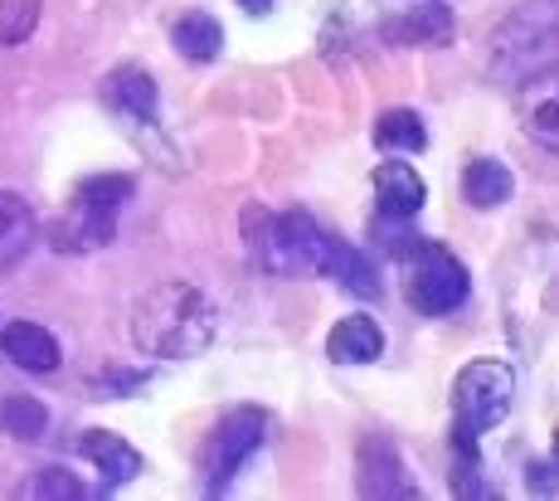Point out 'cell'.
<instances>
[{"label": "cell", "mask_w": 559, "mask_h": 501, "mask_svg": "<svg viewBox=\"0 0 559 501\" xmlns=\"http://www.w3.org/2000/svg\"><path fill=\"white\" fill-rule=\"evenodd\" d=\"M555 467H559V433H555Z\"/></svg>", "instance_id": "cell-26"}, {"label": "cell", "mask_w": 559, "mask_h": 501, "mask_svg": "<svg viewBox=\"0 0 559 501\" xmlns=\"http://www.w3.org/2000/svg\"><path fill=\"white\" fill-rule=\"evenodd\" d=\"M243 243H249V259L273 278H297V273H317L321 259V229L307 210H267V205H249L243 210Z\"/></svg>", "instance_id": "cell-2"}, {"label": "cell", "mask_w": 559, "mask_h": 501, "mask_svg": "<svg viewBox=\"0 0 559 501\" xmlns=\"http://www.w3.org/2000/svg\"><path fill=\"white\" fill-rule=\"evenodd\" d=\"M511 394H515L511 366H501V360H472L453 380V419L467 424L472 433H487L511 414Z\"/></svg>", "instance_id": "cell-5"}, {"label": "cell", "mask_w": 559, "mask_h": 501, "mask_svg": "<svg viewBox=\"0 0 559 501\" xmlns=\"http://www.w3.org/2000/svg\"><path fill=\"white\" fill-rule=\"evenodd\" d=\"M170 45H176V55L190 59V63H214L224 49V25L210 15V10H190V15L176 20Z\"/></svg>", "instance_id": "cell-18"}, {"label": "cell", "mask_w": 559, "mask_h": 501, "mask_svg": "<svg viewBox=\"0 0 559 501\" xmlns=\"http://www.w3.org/2000/svg\"><path fill=\"white\" fill-rule=\"evenodd\" d=\"M39 10H45V0H0V49L25 45L39 29Z\"/></svg>", "instance_id": "cell-22"}, {"label": "cell", "mask_w": 559, "mask_h": 501, "mask_svg": "<svg viewBox=\"0 0 559 501\" xmlns=\"http://www.w3.org/2000/svg\"><path fill=\"white\" fill-rule=\"evenodd\" d=\"M243 10H249V15H267V10H273V0H239Z\"/></svg>", "instance_id": "cell-25"}, {"label": "cell", "mask_w": 559, "mask_h": 501, "mask_svg": "<svg viewBox=\"0 0 559 501\" xmlns=\"http://www.w3.org/2000/svg\"><path fill=\"white\" fill-rule=\"evenodd\" d=\"M448 35H453V10H448L443 0H424V5H414L408 15L384 25L390 45H443Z\"/></svg>", "instance_id": "cell-17"}, {"label": "cell", "mask_w": 559, "mask_h": 501, "mask_svg": "<svg viewBox=\"0 0 559 501\" xmlns=\"http://www.w3.org/2000/svg\"><path fill=\"white\" fill-rule=\"evenodd\" d=\"M267 439V409H258V404H239V409H229L219 424H214L210 443H204V492L219 497L229 492V482L243 473V463L263 448Z\"/></svg>", "instance_id": "cell-4"}, {"label": "cell", "mask_w": 559, "mask_h": 501, "mask_svg": "<svg viewBox=\"0 0 559 501\" xmlns=\"http://www.w3.org/2000/svg\"><path fill=\"white\" fill-rule=\"evenodd\" d=\"M103 103L112 112L132 117V122H156L160 98H156V79L142 69V63H122L103 79Z\"/></svg>", "instance_id": "cell-11"}, {"label": "cell", "mask_w": 559, "mask_h": 501, "mask_svg": "<svg viewBox=\"0 0 559 501\" xmlns=\"http://www.w3.org/2000/svg\"><path fill=\"white\" fill-rule=\"evenodd\" d=\"M0 350H5L10 366L29 370V375H49V370H59V360H63L59 336L45 332L39 322H5L0 326Z\"/></svg>", "instance_id": "cell-12"}, {"label": "cell", "mask_w": 559, "mask_h": 501, "mask_svg": "<svg viewBox=\"0 0 559 501\" xmlns=\"http://www.w3.org/2000/svg\"><path fill=\"white\" fill-rule=\"evenodd\" d=\"M356 487L360 497H384V501H408L418 497V482L408 477L400 448H394L384 433H365L356 448Z\"/></svg>", "instance_id": "cell-6"}, {"label": "cell", "mask_w": 559, "mask_h": 501, "mask_svg": "<svg viewBox=\"0 0 559 501\" xmlns=\"http://www.w3.org/2000/svg\"><path fill=\"white\" fill-rule=\"evenodd\" d=\"M424 200H428V186L408 162H380L374 166V215L418 219Z\"/></svg>", "instance_id": "cell-10"}, {"label": "cell", "mask_w": 559, "mask_h": 501, "mask_svg": "<svg viewBox=\"0 0 559 501\" xmlns=\"http://www.w3.org/2000/svg\"><path fill=\"white\" fill-rule=\"evenodd\" d=\"M29 497H63V501H79L83 497V482L73 473H63V467H39L35 482H29Z\"/></svg>", "instance_id": "cell-24"}, {"label": "cell", "mask_w": 559, "mask_h": 501, "mask_svg": "<svg viewBox=\"0 0 559 501\" xmlns=\"http://www.w3.org/2000/svg\"><path fill=\"white\" fill-rule=\"evenodd\" d=\"M370 239L380 243L384 253H390V259H408V253L418 249V243H424V234L414 229V219H390V215H374V229H370Z\"/></svg>", "instance_id": "cell-23"}, {"label": "cell", "mask_w": 559, "mask_h": 501, "mask_svg": "<svg viewBox=\"0 0 559 501\" xmlns=\"http://www.w3.org/2000/svg\"><path fill=\"white\" fill-rule=\"evenodd\" d=\"M515 122H521V132L531 142H540L545 152L559 156V63L521 79V88H515Z\"/></svg>", "instance_id": "cell-7"}, {"label": "cell", "mask_w": 559, "mask_h": 501, "mask_svg": "<svg viewBox=\"0 0 559 501\" xmlns=\"http://www.w3.org/2000/svg\"><path fill=\"white\" fill-rule=\"evenodd\" d=\"M112 234H117V215L73 200V205L49 224L45 239H49V249H59V253H93V249H107Z\"/></svg>", "instance_id": "cell-8"}, {"label": "cell", "mask_w": 559, "mask_h": 501, "mask_svg": "<svg viewBox=\"0 0 559 501\" xmlns=\"http://www.w3.org/2000/svg\"><path fill=\"white\" fill-rule=\"evenodd\" d=\"M39 239V219L15 190H0V269H15Z\"/></svg>", "instance_id": "cell-16"}, {"label": "cell", "mask_w": 559, "mask_h": 501, "mask_svg": "<svg viewBox=\"0 0 559 501\" xmlns=\"http://www.w3.org/2000/svg\"><path fill=\"white\" fill-rule=\"evenodd\" d=\"M79 453L88 457L93 467H98L107 487H122V482H132V477L142 473V453H136V448L127 443L122 433L88 429V433H83V439H79Z\"/></svg>", "instance_id": "cell-14"}, {"label": "cell", "mask_w": 559, "mask_h": 501, "mask_svg": "<svg viewBox=\"0 0 559 501\" xmlns=\"http://www.w3.org/2000/svg\"><path fill=\"white\" fill-rule=\"evenodd\" d=\"M374 146H380V152H390V156H418L428 146L424 117L408 112V108H390L380 122H374Z\"/></svg>", "instance_id": "cell-19"}, {"label": "cell", "mask_w": 559, "mask_h": 501, "mask_svg": "<svg viewBox=\"0 0 559 501\" xmlns=\"http://www.w3.org/2000/svg\"><path fill=\"white\" fill-rule=\"evenodd\" d=\"M511 195H515V176L507 162H497V156L467 162V170H462V200L472 210H501Z\"/></svg>", "instance_id": "cell-15"}, {"label": "cell", "mask_w": 559, "mask_h": 501, "mask_svg": "<svg viewBox=\"0 0 559 501\" xmlns=\"http://www.w3.org/2000/svg\"><path fill=\"white\" fill-rule=\"evenodd\" d=\"M214 332H219V312L214 302L190 283H156L152 293L136 297L132 307V341L136 350L160 360H190L210 350Z\"/></svg>", "instance_id": "cell-1"}, {"label": "cell", "mask_w": 559, "mask_h": 501, "mask_svg": "<svg viewBox=\"0 0 559 501\" xmlns=\"http://www.w3.org/2000/svg\"><path fill=\"white\" fill-rule=\"evenodd\" d=\"M0 433H10L20 443H39L49 433V409L35 394H5L0 399Z\"/></svg>", "instance_id": "cell-20"}, {"label": "cell", "mask_w": 559, "mask_h": 501, "mask_svg": "<svg viewBox=\"0 0 559 501\" xmlns=\"http://www.w3.org/2000/svg\"><path fill=\"white\" fill-rule=\"evenodd\" d=\"M136 180L122 176V170H107V176H88L79 190H73V200H83V205L93 210H107V215H122V205L132 200Z\"/></svg>", "instance_id": "cell-21"}, {"label": "cell", "mask_w": 559, "mask_h": 501, "mask_svg": "<svg viewBox=\"0 0 559 501\" xmlns=\"http://www.w3.org/2000/svg\"><path fill=\"white\" fill-rule=\"evenodd\" d=\"M317 273L321 278H336L346 293H356V297H380V273H374V263H370V253H360L356 243H346L341 234H331L326 229V239H321V259H317Z\"/></svg>", "instance_id": "cell-9"}, {"label": "cell", "mask_w": 559, "mask_h": 501, "mask_svg": "<svg viewBox=\"0 0 559 501\" xmlns=\"http://www.w3.org/2000/svg\"><path fill=\"white\" fill-rule=\"evenodd\" d=\"M326 356L336 360V366H374V360L384 356V332L374 317H341L336 326H331L326 336Z\"/></svg>", "instance_id": "cell-13"}, {"label": "cell", "mask_w": 559, "mask_h": 501, "mask_svg": "<svg viewBox=\"0 0 559 501\" xmlns=\"http://www.w3.org/2000/svg\"><path fill=\"white\" fill-rule=\"evenodd\" d=\"M408 278H404V293H408V307L424 317H448L467 302L472 293V278L462 269L457 253H448L438 239H424L414 253L404 259Z\"/></svg>", "instance_id": "cell-3"}]
</instances>
